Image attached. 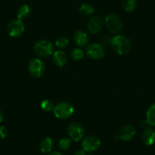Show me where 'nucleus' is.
Wrapping results in <instances>:
<instances>
[{
	"label": "nucleus",
	"instance_id": "4be33fe9",
	"mask_svg": "<svg viewBox=\"0 0 155 155\" xmlns=\"http://www.w3.org/2000/svg\"><path fill=\"white\" fill-rule=\"evenodd\" d=\"M54 104L52 101L48 99L44 100V101L41 102V107L44 111L45 112H50L52 110H53V108H54Z\"/></svg>",
	"mask_w": 155,
	"mask_h": 155
},
{
	"label": "nucleus",
	"instance_id": "4468645a",
	"mask_svg": "<svg viewBox=\"0 0 155 155\" xmlns=\"http://www.w3.org/2000/svg\"><path fill=\"white\" fill-rule=\"evenodd\" d=\"M141 139L146 145H152L155 142V131L151 128H147L143 132Z\"/></svg>",
	"mask_w": 155,
	"mask_h": 155
},
{
	"label": "nucleus",
	"instance_id": "dca6fc26",
	"mask_svg": "<svg viewBox=\"0 0 155 155\" xmlns=\"http://www.w3.org/2000/svg\"><path fill=\"white\" fill-rule=\"evenodd\" d=\"M31 8L28 5H22L18 8L17 12V18L19 20H25V19L28 18L29 15H31Z\"/></svg>",
	"mask_w": 155,
	"mask_h": 155
},
{
	"label": "nucleus",
	"instance_id": "412c9836",
	"mask_svg": "<svg viewBox=\"0 0 155 155\" xmlns=\"http://www.w3.org/2000/svg\"><path fill=\"white\" fill-rule=\"evenodd\" d=\"M69 44V40L65 37H60L55 42V45L59 49H65Z\"/></svg>",
	"mask_w": 155,
	"mask_h": 155
},
{
	"label": "nucleus",
	"instance_id": "aec40b11",
	"mask_svg": "<svg viewBox=\"0 0 155 155\" xmlns=\"http://www.w3.org/2000/svg\"><path fill=\"white\" fill-rule=\"evenodd\" d=\"M84 53H85L84 52V50H81V48L77 47V48H74L71 51V57L74 61L80 60V59H81L84 57Z\"/></svg>",
	"mask_w": 155,
	"mask_h": 155
},
{
	"label": "nucleus",
	"instance_id": "9b49d317",
	"mask_svg": "<svg viewBox=\"0 0 155 155\" xmlns=\"http://www.w3.org/2000/svg\"><path fill=\"white\" fill-rule=\"evenodd\" d=\"M74 41L78 47H85L89 42L88 34L81 29L76 30L74 33Z\"/></svg>",
	"mask_w": 155,
	"mask_h": 155
},
{
	"label": "nucleus",
	"instance_id": "9d476101",
	"mask_svg": "<svg viewBox=\"0 0 155 155\" xmlns=\"http://www.w3.org/2000/svg\"><path fill=\"white\" fill-rule=\"evenodd\" d=\"M104 20L100 15H94L88 20L87 29L91 34H97L100 32L104 26Z\"/></svg>",
	"mask_w": 155,
	"mask_h": 155
},
{
	"label": "nucleus",
	"instance_id": "7ed1b4c3",
	"mask_svg": "<svg viewBox=\"0 0 155 155\" xmlns=\"http://www.w3.org/2000/svg\"><path fill=\"white\" fill-rule=\"evenodd\" d=\"M34 51L40 57L47 58L53 54L54 47L50 41L47 40H40L34 44Z\"/></svg>",
	"mask_w": 155,
	"mask_h": 155
},
{
	"label": "nucleus",
	"instance_id": "f8f14e48",
	"mask_svg": "<svg viewBox=\"0 0 155 155\" xmlns=\"http://www.w3.org/2000/svg\"><path fill=\"white\" fill-rule=\"evenodd\" d=\"M135 135V129L132 125H126L120 130L119 136L120 140L124 141H129L134 138Z\"/></svg>",
	"mask_w": 155,
	"mask_h": 155
},
{
	"label": "nucleus",
	"instance_id": "1a4fd4ad",
	"mask_svg": "<svg viewBox=\"0 0 155 155\" xmlns=\"http://www.w3.org/2000/svg\"><path fill=\"white\" fill-rule=\"evenodd\" d=\"M101 140L94 135H89L82 140L81 147L87 152L95 151L101 147Z\"/></svg>",
	"mask_w": 155,
	"mask_h": 155
},
{
	"label": "nucleus",
	"instance_id": "bb28decb",
	"mask_svg": "<svg viewBox=\"0 0 155 155\" xmlns=\"http://www.w3.org/2000/svg\"><path fill=\"white\" fill-rule=\"evenodd\" d=\"M3 118H4L3 113H2V110H0V123H1L2 122V120H3Z\"/></svg>",
	"mask_w": 155,
	"mask_h": 155
},
{
	"label": "nucleus",
	"instance_id": "cd10ccee",
	"mask_svg": "<svg viewBox=\"0 0 155 155\" xmlns=\"http://www.w3.org/2000/svg\"><path fill=\"white\" fill-rule=\"evenodd\" d=\"M87 155H94V154H93V153H89V154H87Z\"/></svg>",
	"mask_w": 155,
	"mask_h": 155
},
{
	"label": "nucleus",
	"instance_id": "423d86ee",
	"mask_svg": "<svg viewBox=\"0 0 155 155\" xmlns=\"http://www.w3.org/2000/svg\"><path fill=\"white\" fill-rule=\"evenodd\" d=\"M45 64L41 59L34 58L28 63V71L31 76L34 78H40L45 72Z\"/></svg>",
	"mask_w": 155,
	"mask_h": 155
},
{
	"label": "nucleus",
	"instance_id": "f03ea898",
	"mask_svg": "<svg viewBox=\"0 0 155 155\" xmlns=\"http://www.w3.org/2000/svg\"><path fill=\"white\" fill-rule=\"evenodd\" d=\"M104 24L110 32L113 34H119L122 32L124 28L123 20L116 14H109L104 19Z\"/></svg>",
	"mask_w": 155,
	"mask_h": 155
},
{
	"label": "nucleus",
	"instance_id": "2eb2a0df",
	"mask_svg": "<svg viewBox=\"0 0 155 155\" xmlns=\"http://www.w3.org/2000/svg\"><path fill=\"white\" fill-rule=\"evenodd\" d=\"M54 147V141L50 137H46L40 144V149L44 153H49L52 151Z\"/></svg>",
	"mask_w": 155,
	"mask_h": 155
},
{
	"label": "nucleus",
	"instance_id": "f3484780",
	"mask_svg": "<svg viewBox=\"0 0 155 155\" xmlns=\"http://www.w3.org/2000/svg\"><path fill=\"white\" fill-rule=\"evenodd\" d=\"M146 122L150 126H155V104L150 106L146 113Z\"/></svg>",
	"mask_w": 155,
	"mask_h": 155
},
{
	"label": "nucleus",
	"instance_id": "20e7f679",
	"mask_svg": "<svg viewBox=\"0 0 155 155\" xmlns=\"http://www.w3.org/2000/svg\"><path fill=\"white\" fill-rule=\"evenodd\" d=\"M74 107L68 102H60L55 105L53 108V113L58 119L65 120L72 116L74 113Z\"/></svg>",
	"mask_w": 155,
	"mask_h": 155
},
{
	"label": "nucleus",
	"instance_id": "393cba45",
	"mask_svg": "<svg viewBox=\"0 0 155 155\" xmlns=\"http://www.w3.org/2000/svg\"><path fill=\"white\" fill-rule=\"evenodd\" d=\"M85 150H84L83 149H79V150H77L74 153V155H86Z\"/></svg>",
	"mask_w": 155,
	"mask_h": 155
},
{
	"label": "nucleus",
	"instance_id": "6e6552de",
	"mask_svg": "<svg viewBox=\"0 0 155 155\" xmlns=\"http://www.w3.org/2000/svg\"><path fill=\"white\" fill-rule=\"evenodd\" d=\"M85 54L91 59H102L105 56V50L100 44H91L86 47Z\"/></svg>",
	"mask_w": 155,
	"mask_h": 155
},
{
	"label": "nucleus",
	"instance_id": "6ab92c4d",
	"mask_svg": "<svg viewBox=\"0 0 155 155\" xmlns=\"http://www.w3.org/2000/svg\"><path fill=\"white\" fill-rule=\"evenodd\" d=\"M78 11L81 15L91 16L94 12V8L88 3H83L79 6Z\"/></svg>",
	"mask_w": 155,
	"mask_h": 155
},
{
	"label": "nucleus",
	"instance_id": "0eeeda50",
	"mask_svg": "<svg viewBox=\"0 0 155 155\" xmlns=\"http://www.w3.org/2000/svg\"><path fill=\"white\" fill-rule=\"evenodd\" d=\"M25 31V25L21 20L13 19L8 23L7 27V32L8 35L13 38L21 37Z\"/></svg>",
	"mask_w": 155,
	"mask_h": 155
},
{
	"label": "nucleus",
	"instance_id": "5701e85b",
	"mask_svg": "<svg viewBox=\"0 0 155 155\" xmlns=\"http://www.w3.org/2000/svg\"><path fill=\"white\" fill-rule=\"evenodd\" d=\"M71 140L69 138H62L59 141V147L62 150H66L71 146Z\"/></svg>",
	"mask_w": 155,
	"mask_h": 155
},
{
	"label": "nucleus",
	"instance_id": "a878e982",
	"mask_svg": "<svg viewBox=\"0 0 155 155\" xmlns=\"http://www.w3.org/2000/svg\"><path fill=\"white\" fill-rule=\"evenodd\" d=\"M48 155H62L60 152L58 151H54V152H50Z\"/></svg>",
	"mask_w": 155,
	"mask_h": 155
},
{
	"label": "nucleus",
	"instance_id": "39448f33",
	"mask_svg": "<svg viewBox=\"0 0 155 155\" xmlns=\"http://www.w3.org/2000/svg\"><path fill=\"white\" fill-rule=\"evenodd\" d=\"M68 135L69 138L74 141L82 139L85 134V129L83 125L79 123H71L68 126Z\"/></svg>",
	"mask_w": 155,
	"mask_h": 155
},
{
	"label": "nucleus",
	"instance_id": "f257e3e1",
	"mask_svg": "<svg viewBox=\"0 0 155 155\" xmlns=\"http://www.w3.org/2000/svg\"><path fill=\"white\" fill-rule=\"evenodd\" d=\"M114 51L120 56H125L132 50V43L129 37L124 35H116L110 41Z\"/></svg>",
	"mask_w": 155,
	"mask_h": 155
},
{
	"label": "nucleus",
	"instance_id": "a211bd4d",
	"mask_svg": "<svg viewBox=\"0 0 155 155\" xmlns=\"http://www.w3.org/2000/svg\"><path fill=\"white\" fill-rule=\"evenodd\" d=\"M138 4V0H123L122 6L126 12H131L135 9Z\"/></svg>",
	"mask_w": 155,
	"mask_h": 155
},
{
	"label": "nucleus",
	"instance_id": "ddd939ff",
	"mask_svg": "<svg viewBox=\"0 0 155 155\" xmlns=\"http://www.w3.org/2000/svg\"><path fill=\"white\" fill-rule=\"evenodd\" d=\"M67 56L65 52L62 50H58L53 53V62L57 67H63L67 63Z\"/></svg>",
	"mask_w": 155,
	"mask_h": 155
},
{
	"label": "nucleus",
	"instance_id": "b1692460",
	"mask_svg": "<svg viewBox=\"0 0 155 155\" xmlns=\"http://www.w3.org/2000/svg\"><path fill=\"white\" fill-rule=\"evenodd\" d=\"M8 135V131L5 126H0V138L4 139L6 138Z\"/></svg>",
	"mask_w": 155,
	"mask_h": 155
}]
</instances>
